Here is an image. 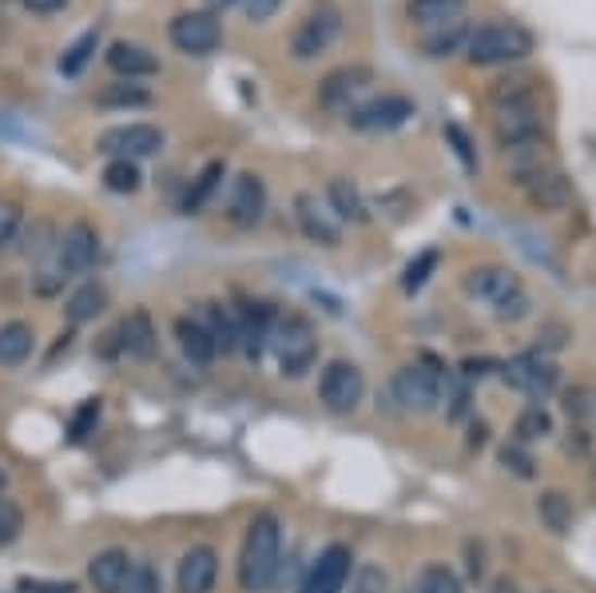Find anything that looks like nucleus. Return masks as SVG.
<instances>
[{"mask_svg":"<svg viewBox=\"0 0 596 593\" xmlns=\"http://www.w3.org/2000/svg\"><path fill=\"white\" fill-rule=\"evenodd\" d=\"M278 566H283V526L275 514H259L247 526L239 549V585L247 593H263L278 582Z\"/></svg>","mask_w":596,"mask_h":593,"instance_id":"1","label":"nucleus"},{"mask_svg":"<svg viewBox=\"0 0 596 593\" xmlns=\"http://www.w3.org/2000/svg\"><path fill=\"white\" fill-rule=\"evenodd\" d=\"M533 52V36L529 28L513 21H494L473 28L470 40H465V57L477 69H494V64H513V60H525Z\"/></svg>","mask_w":596,"mask_h":593,"instance_id":"2","label":"nucleus"},{"mask_svg":"<svg viewBox=\"0 0 596 593\" xmlns=\"http://www.w3.org/2000/svg\"><path fill=\"white\" fill-rule=\"evenodd\" d=\"M465 292H470L473 299L489 302L497 311V319H521V314L529 311V295L525 287H521V280H517L509 268H497V263L473 268L470 275H465Z\"/></svg>","mask_w":596,"mask_h":593,"instance_id":"3","label":"nucleus"},{"mask_svg":"<svg viewBox=\"0 0 596 593\" xmlns=\"http://www.w3.org/2000/svg\"><path fill=\"white\" fill-rule=\"evenodd\" d=\"M271 347H275L278 371L287 374V379H302V374L314 367V359H319V338H314L307 319H298V314L275 319V326H271Z\"/></svg>","mask_w":596,"mask_h":593,"instance_id":"4","label":"nucleus"},{"mask_svg":"<svg viewBox=\"0 0 596 593\" xmlns=\"http://www.w3.org/2000/svg\"><path fill=\"white\" fill-rule=\"evenodd\" d=\"M442 386H446V379H442V362H437L434 355H422L418 362H410V367H401V371L394 374V398H398L406 410H418V415L437 410Z\"/></svg>","mask_w":596,"mask_h":593,"instance_id":"5","label":"nucleus"},{"mask_svg":"<svg viewBox=\"0 0 596 593\" xmlns=\"http://www.w3.org/2000/svg\"><path fill=\"white\" fill-rule=\"evenodd\" d=\"M501 379L529 398H549L557 391V383H561V371L541 350H529V355H517V359L501 362Z\"/></svg>","mask_w":596,"mask_h":593,"instance_id":"6","label":"nucleus"},{"mask_svg":"<svg viewBox=\"0 0 596 593\" xmlns=\"http://www.w3.org/2000/svg\"><path fill=\"white\" fill-rule=\"evenodd\" d=\"M362 395H367V379H362V371H358L355 362L346 359L326 362V371H322L319 379L322 407L334 410V415H350V410L362 403Z\"/></svg>","mask_w":596,"mask_h":593,"instance_id":"7","label":"nucleus"},{"mask_svg":"<svg viewBox=\"0 0 596 593\" xmlns=\"http://www.w3.org/2000/svg\"><path fill=\"white\" fill-rule=\"evenodd\" d=\"M501 116H497V144H501L505 151L513 148H529V144H541L545 140V124H541V100L533 96V100H521V104H505L497 108Z\"/></svg>","mask_w":596,"mask_h":593,"instance_id":"8","label":"nucleus"},{"mask_svg":"<svg viewBox=\"0 0 596 593\" xmlns=\"http://www.w3.org/2000/svg\"><path fill=\"white\" fill-rule=\"evenodd\" d=\"M163 148V132L156 124H120V128L100 132L96 151L112 156V160H144V156H156Z\"/></svg>","mask_w":596,"mask_h":593,"instance_id":"9","label":"nucleus"},{"mask_svg":"<svg viewBox=\"0 0 596 593\" xmlns=\"http://www.w3.org/2000/svg\"><path fill=\"white\" fill-rule=\"evenodd\" d=\"M350 566H355V554L350 546L343 542H334L319 554V558L310 561L307 578L298 585V593H343L346 582H350Z\"/></svg>","mask_w":596,"mask_h":593,"instance_id":"10","label":"nucleus"},{"mask_svg":"<svg viewBox=\"0 0 596 593\" xmlns=\"http://www.w3.org/2000/svg\"><path fill=\"white\" fill-rule=\"evenodd\" d=\"M172 36V45L187 57H207V52H215L219 40H223V28H219L215 12H179L167 28Z\"/></svg>","mask_w":596,"mask_h":593,"instance_id":"11","label":"nucleus"},{"mask_svg":"<svg viewBox=\"0 0 596 593\" xmlns=\"http://www.w3.org/2000/svg\"><path fill=\"white\" fill-rule=\"evenodd\" d=\"M413 116V100L410 96H398V92H386V96H374L367 104L350 108V128L358 132H394L401 128L406 120Z\"/></svg>","mask_w":596,"mask_h":593,"instance_id":"12","label":"nucleus"},{"mask_svg":"<svg viewBox=\"0 0 596 593\" xmlns=\"http://www.w3.org/2000/svg\"><path fill=\"white\" fill-rule=\"evenodd\" d=\"M338 33H343V16H338L334 9L310 12L307 21L295 28L290 52H295V60H314V57H322V52L334 45V36H338Z\"/></svg>","mask_w":596,"mask_h":593,"instance_id":"13","label":"nucleus"},{"mask_svg":"<svg viewBox=\"0 0 596 593\" xmlns=\"http://www.w3.org/2000/svg\"><path fill=\"white\" fill-rule=\"evenodd\" d=\"M370 84H374V72L367 64H343L319 84V104L334 108V112H350V100L367 92Z\"/></svg>","mask_w":596,"mask_h":593,"instance_id":"14","label":"nucleus"},{"mask_svg":"<svg viewBox=\"0 0 596 593\" xmlns=\"http://www.w3.org/2000/svg\"><path fill=\"white\" fill-rule=\"evenodd\" d=\"M266 211V187L254 172H239L227 192V220L235 227H254Z\"/></svg>","mask_w":596,"mask_h":593,"instance_id":"15","label":"nucleus"},{"mask_svg":"<svg viewBox=\"0 0 596 593\" xmlns=\"http://www.w3.org/2000/svg\"><path fill=\"white\" fill-rule=\"evenodd\" d=\"M57 259L60 268L69 271V275H84V271L96 268V259H100V235H96L92 223H72L69 232L60 235L57 244Z\"/></svg>","mask_w":596,"mask_h":593,"instance_id":"16","label":"nucleus"},{"mask_svg":"<svg viewBox=\"0 0 596 593\" xmlns=\"http://www.w3.org/2000/svg\"><path fill=\"white\" fill-rule=\"evenodd\" d=\"M275 307L271 302H243L235 307V331H239V350H247L251 359L263 355V347L271 343V326H275Z\"/></svg>","mask_w":596,"mask_h":593,"instance_id":"17","label":"nucleus"},{"mask_svg":"<svg viewBox=\"0 0 596 593\" xmlns=\"http://www.w3.org/2000/svg\"><path fill=\"white\" fill-rule=\"evenodd\" d=\"M120 350L132 355V359H156V350H160V331L151 323V314L144 307H136L132 314H124V323H120Z\"/></svg>","mask_w":596,"mask_h":593,"instance_id":"18","label":"nucleus"},{"mask_svg":"<svg viewBox=\"0 0 596 593\" xmlns=\"http://www.w3.org/2000/svg\"><path fill=\"white\" fill-rule=\"evenodd\" d=\"M219 578V554L211 546H191L179 561V593H211Z\"/></svg>","mask_w":596,"mask_h":593,"instance_id":"19","label":"nucleus"},{"mask_svg":"<svg viewBox=\"0 0 596 593\" xmlns=\"http://www.w3.org/2000/svg\"><path fill=\"white\" fill-rule=\"evenodd\" d=\"M295 215H298V227H302V235H307L310 244H319V247H338L343 244L338 223L331 220V211L319 208V199L314 196H298L295 199Z\"/></svg>","mask_w":596,"mask_h":593,"instance_id":"20","label":"nucleus"},{"mask_svg":"<svg viewBox=\"0 0 596 593\" xmlns=\"http://www.w3.org/2000/svg\"><path fill=\"white\" fill-rule=\"evenodd\" d=\"M136 561L127 558V549H103L88 561V578L100 593H124L127 585V573H132Z\"/></svg>","mask_w":596,"mask_h":593,"instance_id":"21","label":"nucleus"},{"mask_svg":"<svg viewBox=\"0 0 596 593\" xmlns=\"http://www.w3.org/2000/svg\"><path fill=\"white\" fill-rule=\"evenodd\" d=\"M108 69H112L115 76H124V81H139V76H156V72H160V60L151 57L148 48L115 40V45L108 48Z\"/></svg>","mask_w":596,"mask_h":593,"instance_id":"22","label":"nucleus"},{"mask_svg":"<svg viewBox=\"0 0 596 593\" xmlns=\"http://www.w3.org/2000/svg\"><path fill=\"white\" fill-rule=\"evenodd\" d=\"M175 343H179V350H184V359L196 362V367H207V362L219 355L215 338L207 335V326L199 323V319H191V314L175 319Z\"/></svg>","mask_w":596,"mask_h":593,"instance_id":"23","label":"nucleus"},{"mask_svg":"<svg viewBox=\"0 0 596 593\" xmlns=\"http://www.w3.org/2000/svg\"><path fill=\"white\" fill-rule=\"evenodd\" d=\"M199 323L207 326V335L215 338V347L223 350V355H231V350H239L235 311H227V307H219V302H203V307H199Z\"/></svg>","mask_w":596,"mask_h":593,"instance_id":"24","label":"nucleus"},{"mask_svg":"<svg viewBox=\"0 0 596 593\" xmlns=\"http://www.w3.org/2000/svg\"><path fill=\"white\" fill-rule=\"evenodd\" d=\"M465 12V0H410L406 4V16L422 28H442V24H454L461 21Z\"/></svg>","mask_w":596,"mask_h":593,"instance_id":"25","label":"nucleus"},{"mask_svg":"<svg viewBox=\"0 0 596 593\" xmlns=\"http://www.w3.org/2000/svg\"><path fill=\"white\" fill-rule=\"evenodd\" d=\"M326 199H331V211L338 215V220H346V223H367L370 220L367 199H362V192H358L350 180H331Z\"/></svg>","mask_w":596,"mask_h":593,"instance_id":"26","label":"nucleus"},{"mask_svg":"<svg viewBox=\"0 0 596 593\" xmlns=\"http://www.w3.org/2000/svg\"><path fill=\"white\" fill-rule=\"evenodd\" d=\"M529 192V199L537 203V208H549V211H557V208H564L569 199H573V187H569V180H564L557 168H549V172H541L533 184L525 187Z\"/></svg>","mask_w":596,"mask_h":593,"instance_id":"27","label":"nucleus"},{"mask_svg":"<svg viewBox=\"0 0 596 593\" xmlns=\"http://www.w3.org/2000/svg\"><path fill=\"white\" fill-rule=\"evenodd\" d=\"M33 326L21 323V319L0 326V367H21L33 355Z\"/></svg>","mask_w":596,"mask_h":593,"instance_id":"28","label":"nucleus"},{"mask_svg":"<svg viewBox=\"0 0 596 593\" xmlns=\"http://www.w3.org/2000/svg\"><path fill=\"white\" fill-rule=\"evenodd\" d=\"M103 307H108V292H103L100 283H84V287H76V292L69 295L64 314H69L72 326H80V323H92Z\"/></svg>","mask_w":596,"mask_h":593,"instance_id":"29","label":"nucleus"},{"mask_svg":"<svg viewBox=\"0 0 596 593\" xmlns=\"http://www.w3.org/2000/svg\"><path fill=\"white\" fill-rule=\"evenodd\" d=\"M537 514H541V522L549 526L552 534H569V530H573V502L564 498L561 490L541 494V498H537Z\"/></svg>","mask_w":596,"mask_h":593,"instance_id":"30","label":"nucleus"},{"mask_svg":"<svg viewBox=\"0 0 596 593\" xmlns=\"http://www.w3.org/2000/svg\"><path fill=\"white\" fill-rule=\"evenodd\" d=\"M465 40H470V33H465V24H461V21L442 24L437 33H430L422 40V52H425V57H434V60H446V57H454L458 48H465Z\"/></svg>","mask_w":596,"mask_h":593,"instance_id":"31","label":"nucleus"},{"mask_svg":"<svg viewBox=\"0 0 596 593\" xmlns=\"http://www.w3.org/2000/svg\"><path fill=\"white\" fill-rule=\"evenodd\" d=\"M223 175H227V168H223L219 160H211L203 172L196 175V184H191V192H187V199H184L187 215H199V211H203V203L215 196V187L223 184Z\"/></svg>","mask_w":596,"mask_h":593,"instance_id":"32","label":"nucleus"},{"mask_svg":"<svg viewBox=\"0 0 596 593\" xmlns=\"http://www.w3.org/2000/svg\"><path fill=\"white\" fill-rule=\"evenodd\" d=\"M513 434H517V443H537V438H549L552 434V415L541 403H533V407H525L521 415H517V427H513Z\"/></svg>","mask_w":596,"mask_h":593,"instance_id":"33","label":"nucleus"},{"mask_svg":"<svg viewBox=\"0 0 596 593\" xmlns=\"http://www.w3.org/2000/svg\"><path fill=\"white\" fill-rule=\"evenodd\" d=\"M410 593H461V582H458V573L449 570V566L430 561V566H422V573L413 578Z\"/></svg>","mask_w":596,"mask_h":593,"instance_id":"34","label":"nucleus"},{"mask_svg":"<svg viewBox=\"0 0 596 593\" xmlns=\"http://www.w3.org/2000/svg\"><path fill=\"white\" fill-rule=\"evenodd\" d=\"M139 184H144V175H139L136 160H108V168H103V187L108 192L132 196V192H139Z\"/></svg>","mask_w":596,"mask_h":593,"instance_id":"35","label":"nucleus"},{"mask_svg":"<svg viewBox=\"0 0 596 593\" xmlns=\"http://www.w3.org/2000/svg\"><path fill=\"white\" fill-rule=\"evenodd\" d=\"M96 100H100L103 108H144V104H151V92L132 81H120V84H108Z\"/></svg>","mask_w":596,"mask_h":593,"instance_id":"36","label":"nucleus"},{"mask_svg":"<svg viewBox=\"0 0 596 593\" xmlns=\"http://www.w3.org/2000/svg\"><path fill=\"white\" fill-rule=\"evenodd\" d=\"M437 263H442V256H437L434 247H430V251H422V256H413L410 263H406V271H401V292H406V295L422 292L425 283H430V275L437 271Z\"/></svg>","mask_w":596,"mask_h":593,"instance_id":"37","label":"nucleus"},{"mask_svg":"<svg viewBox=\"0 0 596 593\" xmlns=\"http://www.w3.org/2000/svg\"><path fill=\"white\" fill-rule=\"evenodd\" d=\"M497 458H501V466L509 470V474H517V478H533L537 474V458L529 454V446L525 443H505L501 450H497Z\"/></svg>","mask_w":596,"mask_h":593,"instance_id":"38","label":"nucleus"},{"mask_svg":"<svg viewBox=\"0 0 596 593\" xmlns=\"http://www.w3.org/2000/svg\"><path fill=\"white\" fill-rule=\"evenodd\" d=\"M64 283H69V271L60 268V259H52V263H45V268L33 271V292L40 295V299L60 295L64 292Z\"/></svg>","mask_w":596,"mask_h":593,"instance_id":"39","label":"nucleus"},{"mask_svg":"<svg viewBox=\"0 0 596 593\" xmlns=\"http://www.w3.org/2000/svg\"><path fill=\"white\" fill-rule=\"evenodd\" d=\"M100 398H84L80 403V410L72 415V422H69V443H84L88 434L96 431V422H100Z\"/></svg>","mask_w":596,"mask_h":593,"instance_id":"40","label":"nucleus"},{"mask_svg":"<svg viewBox=\"0 0 596 593\" xmlns=\"http://www.w3.org/2000/svg\"><path fill=\"white\" fill-rule=\"evenodd\" d=\"M96 40H100V36H96V28H92V33H84L80 40H76V45H72L69 52H64V57H60V72H64V76H76V72H80L84 64H88V60H92V52H96Z\"/></svg>","mask_w":596,"mask_h":593,"instance_id":"41","label":"nucleus"},{"mask_svg":"<svg viewBox=\"0 0 596 593\" xmlns=\"http://www.w3.org/2000/svg\"><path fill=\"white\" fill-rule=\"evenodd\" d=\"M24 534V510L12 498H0V549Z\"/></svg>","mask_w":596,"mask_h":593,"instance_id":"42","label":"nucleus"},{"mask_svg":"<svg viewBox=\"0 0 596 593\" xmlns=\"http://www.w3.org/2000/svg\"><path fill=\"white\" fill-rule=\"evenodd\" d=\"M446 140L449 148H454V156L461 160V168L465 172H477V151H473V140H470V132L461 128V124H446Z\"/></svg>","mask_w":596,"mask_h":593,"instance_id":"43","label":"nucleus"},{"mask_svg":"<svg viewBox=\"0 0 596 593\" xmlns=\"http://www.w3.org/2000/svg\"><path fill=\"white\" fill-rule=\"evenodd\" d=\"M390 590V578H386V570L382 566H358L355 570V585H350V593H386Z\"/></svg>","mask_w":596,"mask_h":593,"instance_id":"44","label":"nucleus"},{"mask_svg":"<svg viewBox=\"0 0 596 593\" xmlns=\"http://www.w3.org/2000/svg\"><path fill=\"white\" fill-rule=\"evenodd\" d=\"M21 223H24V211L21 203H12V199H0V251L21 235Z\"/></svg>","mask_w":596,"mask_h":593,"instance_id":"45","label":"nucleus"},{"mask_svg":"<svg viewBox=\"0 0 596 593\" xmlns=\"http://www.w3.org/2000/svg\"><path fill=\"white\" fill-rule=\"evenodd\" d=\"M124 593H160V573L151 570L148 561H136L132 573H127Z\"/></svg>","mask_w":596,"mask_h":593,"instance_id":"46","label":"nucleus"},{"mask_svg":"<svg viewBox=\"0 0 596 593\" xmlns=\"http://www.w3.org/2000/svg\"><path fill=\"white\" fill-rule=\"evenodd\" d=\"M489 371H501V362H494V359H465V362H461V379H465V383H473V379H485Z\"/></svg>","mask_w":596,"mask_h":593,"instance_id":"47","label":"nucleus"},{"mask_svg":"<svg viewBox=\"0 0 596 593\" xmlns=\"http://www.w3.org/2000/svg\"><path fill=\"white\" fill-rule=\"evenodd\" d=\"M243 4H247V21L263 24V21H271V16H275L283 0H243Z\"/></svg>","mask_w":596,"mask_h":593,"instance_id":"48","label":"nucleus"},{"mask_svg":"<svg viewBox=\"0 0 596 593\" xmlns=\"http://www.w3.org/2000/svg\"><path fill=\"white\" fill-rule=\"evenodd\" d=\"M465 407H470V383H458V391H454V403H449V415H454V419H461V415H465Z\"/></svg>","mask_w":596,"mask_h":593,"instance_id":"49","label":"nucleus"},{"mask_svg":"<svg viewBox=\"0 0 596 593\" xmlns=\"http://www.w3.org/2000/svg\"><path fill=\"white\" fill-rule=\"evenodd\" d=\"M64 4H69V0H24V9L40 12V16H45V12H60Z\"/></svg>","mask_w":596,"mask_h":593,"instance_id":"50","label":"nucleus"},{"mask_svg":"<svg viewBox=\"0 0 596 593\" xmlns=\"http://www.w3.org/2000/svg\"><path fill=\"white\" fill-rule=\"evenodd\" d=\"M485 561H482V546H470V578H482Z\"/></svg>","mask_w":596,"mask_h":593,"instance_id":"51","label":"nucleus"},{"mask_svg":"<svg viewBox=\"0 0 596 593\" xmlns=\"http://www.w3.org/2000/svg\"><path fill=\"white\" fill-rule=\"evenodd\" d=\"M203 4H207V12H223V9H231L235 0H203Z\"/></svg>","mask_w":596,"mask_h":593,"instance_id":"52","label":"nucleus"},{"mask_svg":"<svg viewBox=\"0 0 596 593\" xmlns=\"http://www.w3.org/2000/svg\"><path fill=\"white\" fill-rule=\"evenodd\" d=\"M489 593H517V590H513V582H509V578H501V582H494V590H489Z\"/></svg>","mask_w":596,"mask_h":593,"instance_id":"53","label":"nucleus"},{"mask_svg":"<svg viewBox=\"0 0 596 593\" xmlns=\"http://www.w3.org/2000/svg\"><path fill=\"white\" fill-rule=\"evenodd\" d=\"M4 486H9V478H4V470H0V498H4Z\"/></svg>","mask_w":596,"mask_h":593,"instance_id":"54","label":"nucleus"}]
</instances>
